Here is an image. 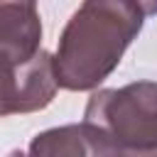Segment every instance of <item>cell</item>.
Here are the masks:
<instances>
[{
	"label": "cell",
	"instance_id": "cell-7",
	"mask_svg": "<svg viewBox=\"0 0 157 157\" xmlns=\"http://www.w3.org/2000/svg\"><path fill=\"white\" fill-rule=\"evenodd\" d=\"M7 157H27V155H25V152H20V150H12Z\"/></svg>",
	"mask_w": 157,
	"mask_h": 157
},
{
	"label": "cell",
	"instance_id": "cell-6",
	"mask_svg": "<svg viewBox=\"0 0 157 157\" xmlns=\"http://www.w3.org/2000/svg\"><path fill=\"white\" fill-rule=\"evenodd\" d=\"M137 2V7L142 10V15L147 17V15H157V0H135Z\"/></svg>",
	"mask_w": 157,
	"mask_h": 157
},
{
	"label": "cell",
	"instance_id": "cell-5",
	"mask_svg": "<svg viewBox=\"0 0 157 157\" xmlns=\"http://www.w3.org/2000/svg\"><path fill=\"white\" fill-rule=\"evenodd\" d=\"M37 0H0V54L25 64L42 47Z\"/></svg>",
	"mask_w": 157,
	"mask_h": 157
},
{
	"label": "cell",
	"instance_id": "cell-1",
	"mask_svg": "<svg viewBox=\"0 0 157 157\" xmlns=\"http://www.w3.org/2000/svg\"><path fill=\"white\" fill-rule=\"evenodd\" d=\"M145 22L135 0H83L69 17L54 54L56 86L98 88L120 64Z\"/></svg>",
	"mask_w": 157,
	"mask_h": 157
},
{
	"label": "cell",
	"instance_id": "cell-3",
	"mask_svg": "<svg viewBox=\"0 0 157 157\" xmlns=\"http://www.w3.org/2000/svg\"><path fill=\"white\" fill-rule=\"evenodd\" d=\"M54 54L39 49L29 61L17 64L0 54V118L44 110L56 96Z\"/></svg>",
	"mask_w": 157,
	"mask_h": 157
},
{
	"label": "cell",
	"instance_id": "cell-4",
	"mask_svg": "<svg viewBox=\"0 0 157 157\" xmlns=\"http://www.w3.org/2000/svg\"><path fill=\"white\" fill-rule=\"evenodd\" d=\"M27 157H120V152L98 125L81 120L34 135Z\"/></svg>",
	"mask_w": 157,
	"mask_h": 157
},
{
	"label": "cell",
	"instance_id": "cell-2",
	"mask_svg": "<svg viewBox=\"0 0 157 157\" xmlns=\"http://www.w3.org/2000/svg\"><path fill=\"white\" fill-rule=\"evenodd\" d=\"M83 120L98 125L120 157H157V83L132 81L120 88L96 91Z\"/></svg>",
	"mask_w": 157,
	"mask_h": 157
}]
</instances>
